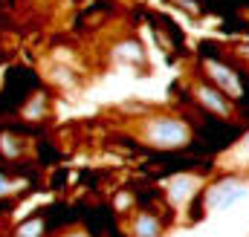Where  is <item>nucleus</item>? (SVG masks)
<instances>
[{"mask_svg": "<svg viewBox=\"0 0 249 237\" xmlns=\"http://www.w3.org/2000/svg\"><path fill=\"white\" fill-rule=\"evenodd\" d=\"M200 191V179L191 177V174H180V177H171L165 185V197L174 208H186L188 200Z\"/></svg>", "mask_w": 249, "mask_h": 237, "instance_id": "4", "label": "nucleus"}, {"mask_svg": "<svg viewBox=\"0 0 249 237\" xmlns=\"http://www.w3.org/2000/svg\"><path fill=\"white\" fill-rule=\"evenodd\" d=\"M18 191V182H12V179H6L0 174V197H9V194H15Z\"/></svg>", "mask_w": 249, "mask_h": 237, "instance_id": "10", "label": "nucleus"}, {"mask_svg": "<svg viewBox=\"0 0 249 237\" xmlns=\"http://www.w3.org/2000/svg\"><path fill=\"white\" fill-rule=\"evenodd\" d=\"M206 72L214 78V84H212V87H217V90H226L232 99H238V96L244 93V84L238 81V72H235V69H229L226 64L206 58Z\"/></svg>", "mask_w": 249, "mask_h": 237, "instance_id": "5", "label": "nucleus"}, {"mask_svg": "<svg viewBox=\"0 0 249 237\" xmlns=\"http://www.w3.org/2000/svg\"><path fill=\"white\" fill-rule=\"evenodd\" d=\"M244 153L249 156V136H247V142H244Z\"/></svg>", "mask_w": 249, "mask_h": 237, "instance_id": "13", "label": "nucleus"}, {"mask_svg": "<svg viewBox=\"0 0 249 237\" xmlns=\"http://www.w3.org/2000/svg\"><path fill=\"white\" fill-rule=\"evenodd\" d=\"M53 81L61 84V87H72V84H75V81H72V72L64 69V67H55V69H53Z\"/></svg>", "mask_w": 249, "mask_h": 237, "instance_id": "9", "label": "nucleus"}, {"mask_svg": "<svg viewBox=\"0 0 249 237\" xmlns=\"http://www.w3.org/2000/svg\"><path fill=\"white\" fill-rule=\"evenodd\" d=\"M241 55H247V58H249V47H244V50H241Z\"/></svg>", "mask_w": 249, "mask_h": 237, "instance_id": "14", "label": "nucleus"}, {"mask_svg": "<svg viewBox=\"0 0 249 237\" xmlns=\"http://www.w3.org/2000/svg\"><path fill=\"white\" fill-rule=\"evenodd\" d=\"M174 3H177L183 12H188V15H197V12H200V3H197V0H174Z\"/></svg>", "mask_w": 249, "mask_h": 237, "instance_id": "11", "label": "nucleus"}, {"mask_svg": "<svg viewBox=\"0 0 249 237\" xmlns=\"http://www.w3.org/2000/svg\"><path fill=\"white\" fill-rule=\"evenodd\" d=\"M139 136L145 145H151L157 151H177V148L188 145L191 127L177 116H151L142 121Z\"/></svg>", "mask_w": 249, "mask_h": 237, "instance_id": "1", "label": "nucleus"}, {"mask_svg": "<svg viewBox=\"0 0 249 237\" xmlns=\"http://www.w3.org/2000/svg\"><path fill=\"white\" fill-rule=\"evenodd\" d=\"M191 93H194V99H197L209 113H217V116H223V118L232 113L229 99H226L217 87H212V84H206V81H197V84H191Z\"/></svg>", "mask_w": 249, "mask_h": 237, "instance_id": "3", "label": "nucleus"}, {"mask_svg": "<svg viewBox=\"0 0 249 237\" xmlns=\"http://www.w3.org/2000/svg\"><path fill=\"white\" fill-rule=\"evenodd\" d=\"M64 237H87V235H81V232H67Z\"/></svg>", "mask_w": 249, "mask_h": 237, "instance_id": "12", "label": "nucleus"}, {"mask_svg": "<svg viewBox=\"0 0 249 237\" xmlns=\"http://www.w3.org/2000/svg\"><path fill=\"white\" fill-rule=\"evenodd\" d=\"M130 232H133V237H160L162 235V223L154 214H136Z\"/></svg>", "mask_w": 249, "mask_h": 237, "instance_id": "6", "label": "nucleus"}, {"mask_svg": "<svg viewBox=\"0 0 249 237\" xmlns=\"http://www.w3.org/2000/svg\"><path fill=\"white\" fill-rule=\"evenodd\" d=\"M113 58L119 61V64H142L145 61V52H142V47L136 41H124V44H119L113 50Z\"/></svg>", "mask_w": 249, "mask_h": 237, "instance_id": "7", "label": "nucleus"}, {"mask_svg": "<svg viewBox=\"0 0 249 237\" xmlns=\"http://www.w3.org/2000/svg\"><path fill=\"white\" fill-rule=\"evenodd\" d=\"M247 194H249V188L241 179H235V177L220 179L217 185H212V191H209V197H206V208H209V211H226V208H232L235 203L247 200Z\"/></svg>", "mask_w": 249, "mask_h": 237, "instance_id": "2", "label": "nucleus"}, {"mask_svg": "<svg viewBox=\"0 0 249 237\" xmlns=\"http://www.w3.org/2000/svg\"><path fill=\"white\" fill-rule=\"evenodd\" d=\"M41 235H44V220H41V217L26 220V223L15 232V237H41Z\"/></svg>", "mask_w": 249, "mask_h": 237, "instance_id": "8", "label": "nucleus"}]
</instances>
